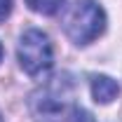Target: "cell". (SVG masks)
<instances>
[{
    "instance_id": "obj_5",
    "label": "cell",
    "mask_w": 122,
    "mask_h": 122,
    "mask_svg": "<svg viewBox=\"0 0 122 122\" xmlns=\"http://www.w3.org/2000/svg\"><path fill=\"white\" fill-rule=\"evenodd\" d=\"M12 10V0H0V21H5Z\"/></svg>"
},
{
    "instance_id": "obj_4",
    "label": "cell",
    "mask_w": 122,
    "mask_h": 122,
    "mask_svg": "<svg viewBox=\"0 0 122 122\" xmlns=\"http://www.w3.org/2000/svg\"><path fill=\"white\" fill-rule=\"evenodd\" d=\"M26 5H28L33 12H38V14H56L61 10V5H63V0H26Z\"/></svg>"
},
{
    "instance_id": "obj_3",
    "label": "cell",
    "mask_w": 122,
    "mask_h": 122,
    "mask_svg": "<svg viewBox=\"0 0 122 122\" xmlns=\"http://www.w3.org/2000/svg\"><path fill=\"white\" fill-rule=\"evenodd\" d=\"M120 94V87L113 77L108 75H94L92 77V96L96 103H110Z\"/></svg>"
},
{
    "instance_id": "obj_7",
    "label": "cell",
    "mask_w": 122,
    "mask_h": 122,
    "mask_svg": "<svg viewBox=\"0 0 122 122\" xmlns=\"http://www.w3.org/2000/svg\"><path fill=\"white\" fill-rule=\"evenodd\" d=\"M0 122H2V115H0Z\"/></svg>"
},
{
    "instance_id": "obj_1",
    "label": "cell",
    "mask_w": 122,
    "mask_h": 122,
    "mask_svg": "<svg viewBox=\"0 0 122 122\" xmlns=\"http://www.w3.org/2000/svg\"><path fill=\"white\" fill-rule=\"evenodd\" d=\"M106 28V12L94 0H77L66 14L63 30L75 45H89Z\"/></svg>"
},
{
    "instance_id": "obj_6",
    "label": "cell",
    "mask_w": 122,
    "mask_h": 122,
    "mask_svg": "<svg viewBox=\"0 0 122 122\" xmlns=\"http://www.w3.org/2000/svg\"><path fill=\"white\" fill-rule=\"evenodd\" d=\"M0 61H2V45H0Z\"/></svg>"
},
{
    "instance_id": "obj_2",
    "label": "cell",
    "mask_w": 122,
    "mask_h": 122,
    "mask_svg": "<svg viewBox=\"0 0 122 122\" xmlns=\"http://www.w3.org/2000/svg\"><path fill=\"white\" fill-rule=\"evenodd\" d=\"M16 56H19V66L28 73V75H42L45 71L52 68L54 63V49L52 42L42 30L30 28L21 35L19 47H16Z\"/></svg>"
}]
</instances>
